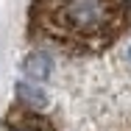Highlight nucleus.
<instances>
[{
  "label": "nucleus",
  "instance_id": "f257e3e1",
  "mask_svg": "<svg viewBox=\"0 0 131 131\" xmlns=\"http://www.w3.org/2000/svg\"><path fill=\"white\" fill-rule=\"evenodd\" d=\"M131 25V0H31L28 36L73 56H98Z\"/></svg>",
  "mask_w": 131,
  "mask_h": 131
},
{
  "label": "nucleus",
  "instance_id": "f03ea898",
  "mask_svg": "<svg viewBox=\"0 0 131 131\" xmlns=\"http://www.w3.org/2000/svg\"><path fill=\"white\" fill-rule=\"evenodd\" d=\"M3 131H53V123L45 117V112L17 101L3 120Z\"/></svg>",
  "mask_w": 131,
  "mask_h": 131
},
{
  "label": "nucleus",
  "instance_id": "7ed1b4c3",
  "mask_svg": "<svg viewBox=\"0 0 131 131\" xmlns=\"http://www.w3.org/2000/svg\"><path fill=\"white\" fill-rule=\"evenodd\" d=\"M23 73H25L28 78H34V81H48L50 78V73H53V59H50V53L48 50H31L23 59Z\"/></svg>",
  "mask_w": 131,
  "mask_h": 131
},
{
  "label": "nucleus",
  "instance_id": "20e7f679",
  "mask_svg": "<svg viewBox=\"0 0 131 131\" xmlns=\"http://www.w3.org/2000/svg\"><path fill=\"white\" fill-rule=\"evenodd\" d=\"M14 95H17V101H20V103L31 106V109H39V112H48V106H50L48 92H45V89H39L36 84H25V81H20V84L14 86Z\"/></svg>",
  "mask_w": 131,
  "mask_h": 131
},
{
  "label": "nucleus",
  "instance_id": "39448f33",
  "mask_svg": "<svg viewBox=\"0 0 131 131\" xmlns=\"http://www.w3.org/2000/svg\"><path fill=\"white\" fill-rule=\"evenodd\" d=\"M128 61H131V48H128Z\"/></svg>",
  "mask_w": 131,
  "mask_h": 131
},
{
  "label": "nucleus",
  "instance_id": "423d86ee",
  "mask_svg": "<svg viewBox=\"0 0 131 131\" xmlns=\"http://www.w3.org/2000/svg\"><path fill=\"white\" fill-rule=\"evenodd\" d=\"M128 131H131V128H128Z\"/></svg>",
  "mask_w": 131,
  "mask_h": 131
}]
</instances>
